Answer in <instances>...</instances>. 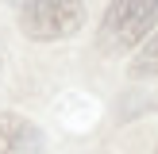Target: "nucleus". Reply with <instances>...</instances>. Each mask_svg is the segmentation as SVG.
<instances>
[{
    "label": "nucleus",
    "instance_id": "f03ea898",
    "mask_svg": "<svg viewBox=\"0 0 158 154\" xmlns=\"http://www.w3.org/2000/svg\"><path fill=\"white\" fill-rule=\"evenodd\" d=\"M85 8L73 0H31L19 8V27L35 43H50V38H66L81 27Z\"/></svg>",
    "mask_w": 158,
    "mask_h": 154
},
{
    "label": "nucleus",
    "instance_id": "f257e3e1",
    "mask_svg": "<svg viewBox=\"0 0 158 154\" xmlns=\"http://www.w3.org/2000/svg\"><path fill=\"white\" fill-rule=\"evenodd\" d=\"M158 23V0H116L100 19V46L104 50H131Z\"/></svg>",
    "mask_w": 158,
    "mask_h": 154
},
{
    "label": "nucleus",
    "instance_id": "7ed1b4c3",
    "mask_svg": "<svg viewBox=\"0 0 158 154\" xmlns=\"http://www.w3.org/2000/svg\"><path fill=\"white\" fill-rule=\"evenodd\" d=\"M158 73V31H151V38L143 43L139 58L131 62V77H154Z\"/></svg>",
    "mask_w": 158,
    "mask_h": 154
},
{
    "label": "nucleus",
    "instance_id": "20e7f679",
    "mask_svg": "<svg viewBox=\"0 0 158 154\" xmlns=\"http://www.w3.org/2000/svg\"><path fill=\"white\" fill-rule=\"evenodd\" d=\"M23 123L27 120H19V116H0V154H15V143H19V135H23Z\"/></svg>",
    "mask_w": 158,
    "mask_h": 154
}]
</instances>
